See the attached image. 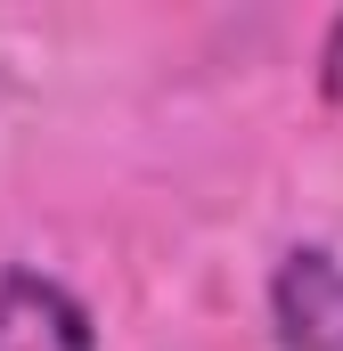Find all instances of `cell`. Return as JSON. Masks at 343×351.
Masks as SVG:
<instances>
[{
	"mask_svg": "<svg viewBox=\"0 0 343 351\" xmlns=\"http://www.w3.org/2000/svg\"><path fill=\"white\" fill-rule=\"evenodd\" d=\"M270 311L286 351H343V262L327 245H294L270 278Z\"/></svg>",
	"mask_w": 343,
	"mask_h": 351,
	"instance_id": "obj_1",
	"label": "cell"
},
{
	"mask_svg": "<svg viewBox=\"0 0 343 351\" xmlns=\"http://www.w3.org/2000/svg\"><path fill=\"white\" fill-rule=\"evenodd\" d=\"M0 351H98L90 311L41 269H8L0 278Z\"/></svg>",
	"mask_w": 343,
	"mask_h": 351,
	"instance_id": "obj_2",
	"label": "cell"
},
{
	"mask_svg": "<svg viewBox=\"0 0 343 351\" xmlns=\"http://www.w3.org/2000/svg\"><path fill=\"white\" fill-rule=\"evenodd\" d=\"M319 90H327V98L343 106V16L327 25V49H319Z\"/></svg>",
	"mask_w": 343,
	"mask_h": 351,
	"instance_id": "obj_3",
	"label": "cell"
}]
</instances>
